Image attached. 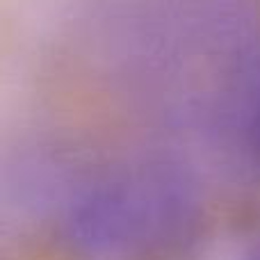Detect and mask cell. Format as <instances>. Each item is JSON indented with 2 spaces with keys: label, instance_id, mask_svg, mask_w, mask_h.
<instances>
[{
  "label": "cell",
  "instance_id": "7a4b0ae2",
  "mask_svg": "<svg viewBox=\"0 0 260 260\" xmlns=\"http://www.w3.org/2000/svg\"><path fill=\"white\" fill-rule=\"evenodd\" d=\"M249 260H260V249H258V251H256V253H253V256H251V258H249Z\"/></svg>",
  "mask_w": 260,
  "mask_h": 260
},
{
  "label": "cell",
  "instance_id": "6da1fadb",
  "mask_svg": "<svg viewBox=\"0 0 260 260\" xmlns=\"http://www.w3.org/2000/svg\"><path fill=\"white\" fill-rule=\"evenodd\" d=\"M256 142H258V148H260V110H258V117H256Z\"/></svg>",
  "mask_w": 260,
  "mask_h": 260
}]
</instances>
